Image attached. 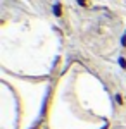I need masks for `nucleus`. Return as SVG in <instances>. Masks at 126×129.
Masks as SVG:
<instances>
[{
	"label": "nucleus",
	"instance_id": "obj_1",
	"mask_svg": "<svg viewBox=\"0 0 126 129\" xmlns=\"http://www.w3.org/2000/svg\"><path fill=\"white\" fill-rule=\"evenodd\" d=\"M54 12H55L57 16H60V5H55V7H54Z\"/></svg>",
	"mask_w": 126,
	"mask_h": 129
},
{
	"label": "nucleus",
	"instance_id": "obj_2",
	"mask_svg": "<svg viewBox=\"0 0 126 129\" xmlns=\"http://www.w3.org/2000/svg\"><path fill=\"white\" fill-rule=\"evenodd\" d=\"M78 2H79V4H81V5H83V4H85V2H87V0H78Z\"/></svg>",
	"mask_w": 126,
	"mask_h": 129
}]
</instances>
